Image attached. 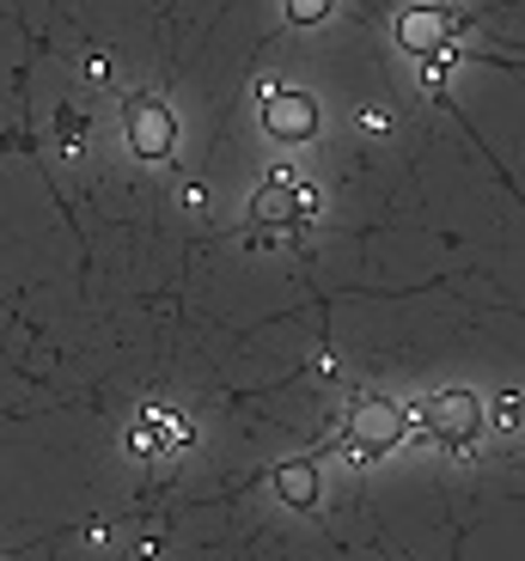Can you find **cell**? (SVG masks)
Masks as SVG:
<instances>
[{
    "mask_svg": "<svg viewBox=\"0 0 525 561\" xmlns=\"http://www.w3.org/2000/svg\"><path fill=\"white\" fill-rule=\"evenodd\" d=\"M483 421H489V409L477 403L470 391H441V397H427V403H422V434H427V439H441L446 451L477 446Z\"/></svg>",
    "mask_w": 525,
    "mask_h": 561,
    "instance_id": "cell-1",
    "label": "cell"
},
{
    "mask_svg": "<svg viewBox=\"0 0 525 561\" xmlns=\"http://www.w3.org/2000/svg\"><path fill=\"white\" fill-rule=\"evenodd\" d=\"M403 434H410V415H403L391 397H361V403L349 409V434H342V446H355L361 458H385Z\"/></svg>",
    "mask_w": 525,
    "mask_h": 561,
    "instance_id": "cell-2",
    "label": "cell"
},
{
    "mask_svg": "<svg viewBox=\"0 0 525 561\" xmlns=\"http://www.w3.org/2000/svg\"><path fill=\"white\" fill-rule=\"evenodd\" d=\"M123 135L141 159H171V147H178V116H171L159 99H128Z\"/></svg>",
    "mask_w": 525,
    "mask_h": 561,
    "instance_id": "cell-3",
    "label": "cell"
},
{
    "mask_svg": "<svg viewBox=\"0 0 525 561\" xmlns=\"http://www.w3.org/2000/svg\"><path fill=\"white\" fill-rule=\"evenodd\" d=\"M312 208H318V190L312 183H299L294 171H275V178L256 190V202H251V214L263 226H294V220H306Z\"/></svg>",
    "mask_w": 525,
    "mask_h": 561,
    "instance_id": "cell-4",
    "label": "cell"
},
{
    "mask_svg": "<svg viewBox=\"0 0 525 561\" xmlns=\"http://www.w3.org/2000/svg\"><path fill=\"white\" fill-rule=\"evenodd\" d=\"M263 128H270L275 140H306L318 128V104L306 99V92H263Z\"/></svg>",
    "mask_w": 525,
    "mask_h": 561,
    "instance_id": "cell-5",
    "label": "cell"
},
{
    "mask_svg": "<svg viewBox=\"0 0 525 561\" xmlns=\"http://www.w3.org/2000/svg\"><path fill=\"white\" fill-rule=\"evenodd\" d=\"M458 31L453 13H441V7H410V13H398V43L410 49V56H434V49H446Z\"/></svg>",
    "mask_w": 525,
    "mask_h": 561,
    "instance_id": "cell-6",
    "label": "cell"
},
{
    "mask_svg": "<svg viewBox=\"0 0 525 561\" xmlns=\"http://www.w3.org/2000/svg\"><path fill=\"white\" fill-rule=\"evenodd\" d=\"M318 489H324V482H318L312 458H287L282 470H275V494H282V506H299V513H306V506H318Z\"/></svg>",
    "mask_w": 525,
    "mask_h": 561,
    "instance_id": "cell-7",
    "label": "cell"
},
{
    "mask_svg": "<svg viewBox=\"0 0 525 561\" xmlns=\"http://www.w3.org/2000/svg\"><path fill=\"white\" fill-rule=\"evenodd\" d=\"M287 19L294 25H318V19H330V0H287Z\"/></svg>",
    "mask_w": 525,
    "mask_h": 561,
    "instance_id": "cell-8",
    "label": "cell"
},
{
    "mask_svg": "<svg viewBox=\"0 0 525 561\" xmlns=\"http://www.w3.org/2000/svg\"><path fill=\"white\" fill-rule=\"evenodd\" d=\"M153 421H159V409H147V421H141V427H135V434H128V451H135V458H147V451H153Z\"/></svg>",
    "mask_w": 525,
    "mask_h": 561,
    "instance_id": "cell-9",
    "label": "cell"
}]
</instances>
